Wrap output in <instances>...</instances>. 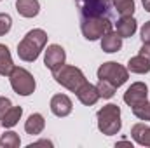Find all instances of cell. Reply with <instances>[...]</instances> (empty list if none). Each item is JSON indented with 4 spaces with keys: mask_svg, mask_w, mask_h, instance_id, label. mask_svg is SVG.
Returning a JSON list of instances; mask_svg holds the SVG:
<instances>
[{
    "mask_svg": "<svg viewBox=\"0 0 150 148\" xmlns=\"http://www.w3.org/2000/svg\"><path fill=\"white\" fill-rule=\"evenodd\" d=\"M52 77L59 85H63L65 89H68L72 92H77L80 89V85H84L87 82L82 70L77 68V66H70V65H63L58 70H54Z\"/></svg>",
    "mask_w": 150,
    "mask_h": 148,
    "instance_id": "cell-3",
    "label": "cell"
},
{
    "mask_svg": "<svg viewBox=\"0 0 150 148\" xmlns=\"http://www.w3.org/2000/svg\"><path fill=\"white\" fill-rule=\"evenodd\" d=\"M96 73H98V80H107V82H110L115 89L120 87V85H124V84L127 82V78H129L127 68H124L122 65H119V63H115V61H107V63H103V65L98 68Z\"/></svg>",
    "mask_w": 150,
    "mask_h": 148,
    "instance_id": "cell-6",
    "label": "cell"
},
{
    "mask_svg": "<svg viewBox=\"0 0 150 148\" xmlns=\"http://www.w3.org/2000/svg\"><path fill=\"white\" fill-rule=\"evenodd\" d=\"M44 127H45V120H44V117L40 113H32L28 117V120L25 122V131L28 134H32V136L40 134L44 131Z\"/></svg>",
    "mask_w": 150,
    "mask_h": 148,
    "instance_id": "cell-17",
    "label": "cell"
},
{
    "mask_svg": "<svg viewBox=\"0 0 150 148\" xmlns=\"http://www.w3.org/2000/svg\"><path fill=\"white\" fill-rule=\"evenodd\" d=\"M12 68H14V63H12V56H11L9 47L0 44V75L9 77Z\"/></svg>",
    "mask_w": 150,
    "mask_h": 148,
    "instance_id": "cell-18",
    "label": "cell"
},
{
    "mask_svg": "<svg viewBox=\"0 0 150 148\" xmlns=\"http://www.w3.org/2000/svg\"><path fill=\"white\" fill-rule=\"evenodd\" d=\"M30 148L33 147H52V141H49V140H40L37 143H32V145H28Z\"/></svg>",
    "mask_w": 150,
    "mask_h": 148,
    "instance_id": "cell-28",
    "label": "cell"
},
{
    "mask_svg": "<svg viewBox=\"0 0 150 148\" xmlns=\"http://www.w3.org/2000/svg\"><path fill=\"white\" fill-rule=\"evenodd\" d=\"M21 145V140L18 136V132L14 131H7L5 134L0 136V147L2 148H18Z\"/></svg>",
    "mask_w": 150,
    "mask_h": 148,
    "instance_id": "cell-21",
    "label": "cell"
},
{
    "mask_svg": "<svg viewBox=\"0 0 150 148\" xmlns=\"http://www.w3.org/2000/svg\"><path fill=\"white\" fill-rule=\"evenodd\" d=\"M127 72L138 73V75L149 73L150 72V61L145 56L138 54V56H134V58H131V59L127 61Z\"/></svg>",
    "mask_w": 150,
    "mask_h": 148,
    "instance_id": "cell-16",
    "label": "cell"
},
{
    "mask_svg": "<svg viewBox=\"0 0 150 148\" xmlns=\"http://www.w3.org/2000/svg\"><path fill=\"white\" fill-rule=\"evenodd\" d=\"M11 28H12V18L9 14L0 12V37L5 35V33H9Z\"/></svg>",
    "mask_w": 150,
    "mask_h": 148,
    "instance_id": "cell-24",
    "label": "cell"
},
{
    "mask_svg": "<svg viewBox=\"0 0 150 148\" xmlns=\"http://www.w3.org/2000/svg\"><path fill=\"white\" fill-rule=\"evenodd\" d=\"M9 82H11L12 91L19 96H30V94H33V91L37 87L33 75L26 68H21V66L12 68V72L9 73Z\"/></svg>",
    "mask_w": 150,
    "mask_h": 148,
    "instance_id": "cell-5",
    "label": "cell"
},
{
    "mask_svg": "<svg viewBox=\"0 0 150 148\" xmlns=\"http://www.w3.org/2000/svg\"><path fill=\"white\" fill-rule=\"evenodd\" d=\"M47 44V33L40 28H33L30 30L23 40L18 44V56L19 59L26 61V63H33L40 56V52L44 51Z\"/></svg>",
    "mask_w": 150,
    "mask_h": 148,
    "instance_id": "cell-1",
    "label": "cell"
},
{
    "mask_svg": "<svg viewBox=\"0 0 150 148\" xmlns=\"http://www.w3.org/2000/svg\"><path fill=\"white\" fill-rule=\"evenodd\" d=\"M11 106H12L11 99H9V98H5V96H0V120H2V117L5 115V111L9 110Z\"/></svg>",
    "mask_w": 150,
    "mask_h": 148,
    "instance_id": "cell-25",
    "label": "cell"
},
{
    "mask_svg": "<svg viewBox=\"0 0 150 148\" xmlns=\"http://www.w3.org/2000/svg\"><path fill=\"white\" fill-rule=\"evenodd\" d=\"M120 49H122V37L117 32L110 30L101 37V51L103 52L113 54V52H119Z\"/></svg>",
    "mask_w": 150,
    "mask_h": 148,
    "instance_id": "cell-13",
    "label": "cell"
},
{
    "mask_svg": "<svg viewBox=\"0 0 150 148\" xmlns=\"http://www.w3.org/2000/svg\"><path fill=\"white\" fill-rule=\"evenodd\" d=\"M21 115H23V108H21V106H11L9 110L5 111V115L2 117V125H4L5 129L14 127V125L19 122Z\"/></svg>",
    "mask_w": 150,
    "mask_h": 148,
    "instance_id": "cell-19",
    "label": "cell"
},
{
    "mask_svg": "<svg viewBox=\"0 0 150 148\" xmlns=\"http://www.w3.org/2000/svg\"><path fill=\"white\" fill-rule=\"evenodd\" d=\"M98 129L105 136H113L120 131L122 120H120V108L113 103L105 105L101 110H98Z\"/></svg>",
    "mask_w": 150,
    "mask_h": 148,
    "instance_id": "cell-2",
    "label": "cell"
},
{
    "mask_svg": "<svg viewBox=\"0 0 150 148\" xmlns=\"http://www.w3.org/2000/svg\"><path fill=\"white\" fill-rule=\"evenodd\" d=\"M140 35H142V42H143V44H150V21H147V23L142 26Z\"/></svg>",
    "mask_w": 150,
    "mask_h": 148,
    "instance_id": "cell-26",
    "label": "cell"
},
{
    "mask_svg": "<svg viewBox=\"0 0 150 148\" xmlns=\"http://www.w3.org/2000/svg\"><path fill=\"white\" fill-rule=\"evenodd\" d=\"M16 11L23 18H35L40 12L38 0H16Z\"/></svg>",
    "mask_w": 150,
    "mask_h": 148,
    "instance_id": "cell-14",
    "label": "cell"
},
{
    "mask_svg": "<svg viewBox=\"0 0 150 148\" xmlns=\"http://www.w3.org/2000/svg\"><path fill=\"white\" fill-rule=\"evenodd\" d=\"M133 113H134V117H138L140 120L150 122V103L149 101H143V103L133 106Z\"/></svg>",
    "mask_w": 150,
    "mask_h": 148,
    "instance_id": "cell-23",
    "label": "cell"
},
{
    "mask_svg": "<svg viewBox=\"0 0 150 148\" xmlns=\"http://www.w3.org/2000/svg\"><path fill=\"white\" fill-rule=\"evenodd\" d=\"M142 4H143V9L147 12H150V0H142Z\"/></svg>",
    "mask_w": 150,
    "mask_h": 148,
    "instance_id": "cell-29",
    "label": "cell"
},
{
    "mask_svg": "<svg viewBox=\"0 0 150 148\" xmlns=\"http://www.w3.org/2000/svg\"><path fill=\"white\" fill-rule=\"evenodd\" d=\"M131 138L142 147H150V127L145 124H134L131 127Z\"/></svg>",
    "mask_w": 150,
    "mask_h": 148,
    "instance_id": "cell-15",
    "label": "cell"
},
{
    "mask_svg": "<svg viewBox=\"0 0 150 148\" xmlns=\"http://www.w3.org/2000/svg\"><path fill=\"white\" fill-rule=\"evenodd\" d=\"M112 0H75V4L80 9L82 18H93V16H107L110 11Z\"/></svg>",
    "mask_w": 150,
    "mask_h": 148,
    "instance_id": "cell-7",
    "label": "cell"
},
{
    "mask_svg": "<svg viewBox=\"0 0 150 148\" xmlns=\"http://www.w3.org/2000/svg\"><path fill=\"white\" fill-rule=\"evenodd\" d=\"M147 96H149V87L145 82H134L131 84V87L124 92V103L129 105L131 108L147 101Z\"/></svg>",
    "mask_w": 150,
    "mask_h": 148,
    "instance_id": "cell-9",
    "label": "cell"
},
{
    "mask_svg": "<svg viewBox=\"0 0 150 148\" xmlns=\"http://www.w3.org/2000/svg\"><path fill=\"white\" fill-rule=\"evenodd\" d=\"M80 30L86 40H98L101 38L107 32L112 30V21L107 16H93V18H82Z\"/></svg>",
    "mask_w": 150,
    "mask_h": 148,
    "instance_id": "cell-4",
    "label": "cell"
},
{
    "mask_svg": "<svg viewBox=\"0 0 150 148\" xmlns=\"http://www.w3.org/2000/svg\"><path fill=\"white\" fill-rule=\"evenodd\" d=\"M51 111L56 117H68L74 110V103L67 94H54L51 98Z\"/></svg>",
    "mask_w": 150,
    "mask_h": 148,
    "instance_id": "cell-10",
    "label": "cell"
},
{
    "mask_svg": "<svg viewBox=\"0 0 150 148\" xmlns=\"http://www.w3.org/2000/svg\"><path fill=\"white\" fill-rule=\"evenodd\" d=\"M96 89L100 92V98H105V99H110V98H113V94H115V87H113L110 82H107V80H98Z\"/></svg>",
    "mask_w": 150,
    "mask_h": 148,
    "instance_id": "cell-22",
    "label": "cell"
},
{
    "mask_svg": "<svg viewBox=\"0 0 150 148\" xmlns=\"http://www.w3.org/2000/svg\"><path fill=\"white\" fill-rule=\"evenodd\" d=\"M140 54H142V56H145V58L150 61V44H143V45H142Z\"/></svg>",
    "mask_w": 150,
    "mask_h": 148,
    "instance_id": "cell-27",
    "label": "cell"
},
{
    "mask_svg": "<svg viewBox=\"0 0 150 148\" xmlns=\"http://www.w3.org/2000/svg\"><path fill=\"white\" fill-rule=\"evenodd\" d=\"M75 94H77L79 101H80L82 105H86V106H93V105H96V101L100 99V92H98L96 85H93V84H89V82H86L84 85H80V89H79Z\"/></svg>",
    "mask_w": 150,
    "mask_h": 148,
    "instance_id": "cell-11",
    "label": "cell"
},
{
    "mask_svg": "<svg viewBox=\"0 0 150 148\" xmlns=\"http://www.w3.org/2000/svg\"><path fill=\"white\" fill-rule=\"evenodd\" d=\"M0 125H2V120H0Z\"/></svg>",
    "mask_w": 150,
    "mask_h": 148,
    "instance_id": "cell-30",
    "label": "cell"
},
{
    "mask_svg": "<svg viewBox=\"0 0 150 148\" xmlns=\"http://www.w3.org/2000/svg\"><path fill=\"white\" fill-rule=\"evenodd\" d=\"M0 2H2V0H0Z\"/></svg>",
    "mask_w": 150,
    "mask_h": 148,
    "instance_id": "cell-31",
    "label": "cell"
},
{
    "mask_svg": "<svg viewBox=\"0 0 150 148\" xmlns=\"http://www.w3.org/2000/svg\"><path fill=\"white\" fill-rule=\"evenodd\" d=\"M119 16H133L134 12V0H112Z\"/></svg>",
    "mask_w": 150,
    "mask_h": 148,
    "instance_id": "cell-20",
    "label": "cell"
},
{
    "mask_svg": "<svg viewBox=\"0 0 150 148\" xmlns=\"http://www.w3.org/2000/svg\"><path fill=\"white\" fill-rule=\"evenodd\" d=\"M138 30V23L133 16H120V19L115 23V32L122 38L133 37Z\"/></svg>",
    "mask_w": 150,
    "mask_h": 148,
    "instance_id": "cell-12",
    "label": "cell"
},
{
    "mask_svg": "<svg viewBox=\"0 0 150 148\" xmlns=\"http://www.w3.org/2000/svg\"><path fill=\"white\" fill-rule=\"evenodd\" d=\"M65 61H67V52H65V49L61 45H58V44L47 45L45 54H44V65H45V68H49L51 72H54L59 66H63Z\"/></svg>",
    "mask_w": 150,
    "mask_h": 148,
    "instance_id": "cell-8",
    "label": "cell"
}]
</instances>
